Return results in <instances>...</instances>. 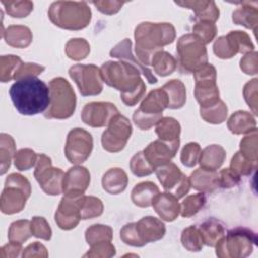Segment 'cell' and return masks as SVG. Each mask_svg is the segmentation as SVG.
Masks as SVG:
<instances>
[{
  "label": "cell",
  "mask_w": 258,
  "mask_h": 258,
  "mask_svg": "<svg viewBox=\"0 0 258 258\" xmlns=\"http://www.w3.org/2000/svg\"><path fill=\"white\" fill-rule=\"evenodd\" d=\"M103 81L121 92V100L126 106L136 105L144 96L146 86L140 78V71L133 64L120 60H109L100 68Z\"/></svg>",
  "instance_id": "obj_1"
},
{
  "label": "cell",
  "mask_w": 258,
  "mask_h": 258,
  "mask_svg": "<svg viewBox=\"0 0 258 258\" xmlns=\"http://www.w3.org/2000/svg\"><path fill=\"white\" fill-rule=\"evenodd\" d=\"M9 95L16 110L26 116L44 113L50 104L49 87L36 77L16 81L10 87Z\"/></svg>",
  "instance_id": "obj_2"
},
{
  "label": "cell",
  "mask_w": 258,
  "mask_h": 258,
  "mask_svg": "<svg viewBox=\"0 0 258 258\" xmlns=\"http://www.w3.org/2000/svg\"><path fill=\"white\" fill-rule=\"evenodd\" d=\"M135 52L137 59L145 67L150 66L151 58L163 46L175 39V28L168 22H141L134 31Z\"/></svg>",
  "instance_id": "obj_3"
},
{
  "label": "cell",
  "mask_w": 258,
  "mask_h": 258,
  "mask_svg": "<svg viewBox=\"0 0 258 258\" xmlns=\"http://www.w3.org/2000/svg\"><path fill=\"white\" fill-rule=\"evenodd\" d=\"M50 21L63 29L80 30L87 27L92 18V12L84 1H55L48 9Z\"/></svg>",
  "instance_id": "obj_4"
},
{
  "label": "cell",
  "mask_w": 258,
  "mask_h": 258,
  "mask_svg": "<svg viewBox=\"0 0 258 258\" xmlns=\"http://www.w3.org/2000/svg\"><path fill=\"white\" fill-rule=\"evenodd\" d=\"M50 104L44 112L48 119H67L70 118L76 109L77 98L71 84L63 78L52 79L49 84Z\"/></svg>",
  "instance_id": "obj_5"
},
{
  "label": "cell",
  "mask_w": 258,
  "mask_h": 258,
  "mask_svg": "<svg viewBox=\"0 0 258 258\" xmlns=\"http://www.w3.org/2000/svg\"><path fill=\"white\" fill-rule=\"evenodd\" d=\"M256 234L247 228L230 230L216 244V255L221 258H243L249 256L256 244Z\"/></svg>",
  "instance_id": "obj_6"
},
{
  "label": "cell",
  "mask_w": 258,
  "mask_h": 258,
  "mask_svg": "<svg viewBox=\"0 0 258 258\" xmlns=\"http://www.w3.org/2000/svg\"><path fill=\"white\" fill-rule=\"evenodd\" d=\"M177 64L184 74H190L208 62L206 44L194 33L180 36L176 44Z\"/></svg>",
  "instance_id": "obj_7"
},
{
  "label": "cell",
  "mask_w": 258,
  "mask_h": 258,
  "mask_svg": "<svg viewBox=\"0 0 258 258\" xmlns=\"http://www.w3.org/2000/svg\"><path fill=\"white\" fill-rule=\"evenodd\" d=\"M30 194L31 185L26 177L19 173L9 174L5 179V185L1 194V212L6 215L21 212Z\"/></svg>",
  "instance_id": "obj_8"
},
{
  "label": "cell",
  "mask_w": 258,
  "mask_h": 258,
  "mask_svg": "<svg viewBox=\"0 0 258 258\" xmlns=\"http://www.w3.org/2000/svg\"><path fill=\"white\" fill-rule=\"evenodd\" d=\"M168 106V99L162 88L152 90L133 113L134 124L141 130H148L162 118V112Z\"/></svg>",
  "instance_id": "obj_9"
},
{
  "label": "cell",
  "mask_w": 258,
  "mask_h": 258,
  "mask_svg": "<svg viewBox=\"0 0 258 258\" xmlns=\"http://www.w3.org/2000/svg\"><path fill=\"white\" fill-rule=\"evenodd\" d=\"M195 97L200 108L210 107L220 100L219 88L217 86V72L213 64L206 63L195 71Z\"/></svg>",
  "instance_id": "obj_10"
},
{
  "label": "cell",
  "mask_w": 258,
  "mask_h": 258,
  "mask_svg": "<svg viewBox=\"0 0 258 258\" xmlns=\"http://www.w3.org/2000/svg\"><path fill=\"white\" fill-rule=\"evenodd\" d=\"M64 172L60 168L52 167L51 159L45 154H37L34 169V177L42 190L49 196H57L62 192Z\"/></svg>",
  "instance_id": "obj_11"
},
{
  "label": "cell",
  "mask_w": 258,
  "mask_h": 258,
  "mask_svg": "<svg viewBox=\"0 0 258 258\" xmlns=\"http://www.w3.org/2000/svg\"><path fill=\"white\" fill-rule=\"evenodd\" d=\"M254 48L250 36L241 30L230 31L227 35L218 37L213 46L214 53L222 59L232 58L237 53H249Z\"/></svg>",
  "instance_id": "obj_12"
},
{
  "label": "cell",
  "mask_w": 258,
  "mask_h": 258,
  "mask_svg": "<svg viewBox=\"0 0 258 258\" xmlns=\"http://www.w3.org/2000/svg\"><path fill=\"white\" fill-rule=\"evenodd\" d=\"M70 77L77 84L82 96H95L103 91V78L100 69L93 64L78 63L70 68Z\"/></svg>",
  "instance_id": "obj_13"
},
{
  "label": "cell",
  "mask_w": 258,
  "mask_h": 258,
  "mask_svg": "<svg viewBox=\"0 0 258 258\" xmlns=\"http://www.w3.org/2000/svg\"><path fill=\"white\" fill-rule=\"evenodd\" d=\"M132 134V125L128 118L117 114L110 121L101 137L102 146L109 152L121 151Z\"/></svg>",
  "instance_id": "obj_14"
},
{
  "label": "cell",
  "mask_w": 258,
  "mask_h": 258,
  "mask_svg": "<svg viewBox=\"0 0 258 258\" xmlns=\"http://www.w3.org/2000/svg\"><path fill=\"white\" fill-rule=\"evenodd\" d=\"M154 171L165 191L173 195L178 200L189 191L190 183L188 177L173 162L168 161L161 164Z\"/></svg>",
  "instance_id": "obj_15"
},
{
  "label": "cell",
  "mask_w": 258,
  "mask_h": 258,
  "mask_svg": "<svg viewBox=\"0 0 258 258\" xmlns=\"http://www.w3.org/2000/svg\"><path fill=\"white\" fill-rule=\"evenodd\" d=\"M93 150V137L83 128L72 129L64 145L67 159L73 164L83 163L88 159Z\"/></svg>",
  "instance_id": "obj_16"
},
{
  "label": "cell",
  "mask_w": 258,
  "mask_h": 258,
  "mask_svg": "<svg viewBox=\"0 0 258 258\" xmlns=\"http://www.w3.org/2000/svg\"><path fill=\"white\" fill-rule=\"evenodd\" d=\"M84 196L81 192L63 194L54 215L55 223L60 229L72 230L78 226L82 220L81 203Z\"/></svg>",
  "instance_id": "obj_17"
},
{
  "label": "cell",
  "mask_w": 258,
  "mask_h": 258,
  "mask_svg": "<svg viewBox=\"0 0 258 258\" xmlns=\"http://www.w3.org/2000/svg\"><path fill=\"white\" fill-rule=\"evenodd\" d=\"M119 114L116 106L109 102H91L84 106L82 121L91 127L108 126L114 116Z\"/></svg>",
  "instance_id": "obj_18"
},
{
  "label": "cell",
  "mask_w": 258,
  "mask_h": 258,
  "mask_svg": "<svg viewBox=\"0 0 258 258\" xmlns=\"http://www.w3.org/2000/svg\"><path fill=\"white\" fill-rule=\"evenodd\" d=\"M180 140L164 141L161 139L150 142L142 151L145 158L154 168L170 161L177 152Z\"/></svg>",
  "instance_id": "obj_19"
},
{
  "label": "cell",
  "mask_w": 258,
  "mask_h": 258,
  "mask_svg": "<svg viewBox=\"0 0 258 258\" xmlns=\"http://www.w3.org/2000/svg\"><path fill=\"white\" fill-rule=\"evenodd\" d=\"M110 55L112 57H116L119 58L120 60L129 62L131 64H133L134 67H136L140 73H142L145 78L147 79L148 83L150 84H155L157 83V79L153 76L152 72L150 69H148L147 67L143 66L132 53V42L129 38H125L122 41H120L119 43H117L110 51Z\"/></svg>",
  "instance_id": "obj_20"
},
{
  "label": "cell",
  "mask_w": 258,
  "mask_h": 258,
  "mask_svg": "<svg viewBox=\"0 0 258 258\" xmlns=\"http://www.w3.org/2000/svg\"><path fill=\"white\" fill-rule=\"evenodd\" d=\"M90 172L81 165L69 168L64 173L62 181V192H81L84 194L90 184Z\"/></svg>",
  "instance_id": "obj_21"
},
{
  "label": "cell",
  "mask_w": 258,
  "mask_h": 258,
  "mask_svg": "<svg viewBox=\"0 0 258 258\" xmlns=\"http://www.w3.org/2000/svg\"><path fill=\"white\" fill-rule=\"evenodd\" d=\"M136 230L144 245L162 239L166 231L163 222L152 216L143 217L136 222Z\"/></svg>",
  "instance_id": "obj_22"
},
{
  "label": "cell",
  "mask_w": 258,
  "mask_h": 258,
  "mask_svg": "<svg viewBox=\"0 0 258 258\" xmlns=\"http://www.w3.org/2000/svg\"><path fill=\"white\" fill-rule=\"evenodd\" d=\"M152 207L157 215L166 222L174 221L180 214V204L173 195L164 191L159 192L153 199Z\"/></svg>",
  "instance_id": "obj_23"
},
{
  "label": "cell",
  "mask_w": 258,
  "mask_h": 258,
  "mask_svg": "<svg viewBox=\"0 0 258 258\" xmlns=\"http://www.w3.org/2000/svg\"><path fill=\"white\" fill-rule=\"evenodd\" d=\"M190 186L201 192H212L219 186V173L203 167L196 169L188 177Z\"/></svg>",
  "instance_id": "obj_24"
},
{
  "label": "cell",
  "mask_w": 258,
  "mask_h": 258,
  "mask_svg": "<svg viewBox=\"0 0 258 258\" xmlns=\"http://www.w3.org/2000/svg\"><path fill=\"white\" fill-rule=\"evenodd\" d=\"M175 4L191 9L197 21L216 22L220 15V10L214 1H176Z\"/></svg>",
  "instance_id": "obj_25"
},
{
  "label": "cell",
  "mask_w": 258,
  "mask_h": 258,
  "mask_svg": "<svg viewBox=\"0 0 258 258\" xmlns=\"http://www.w3.org/2000/svg\"><path fill=\"white\" fill-rule=\"evenodd\" d=\"M241 6L238 7L232 14L234 23L243 25L246 28L252 29L256 33V27L258 25V9L257 2H240Z\"/></svg>",
  "instance_id": "obj_26"
},
{
  "label": "cell",
  "mask_w": 258,
  "mask_h": 258,
  "mask_svg": "<svg viewBox=\"0 0 258 258\" xmlns=\"http://www.w3.org/2000/svg\"><path fill=\"white\" fill-rule=\"evenodd\" d=\"M226 159V150L218 144L206 146L200 153L199 163L201 167L209 170H217Z\"/></svg>",
  "instance_id": "obj_27"
},
{
  "label": "cell",
  "mask_w": 258,
  "mask_h": 258,
  "mask_svg": "<svg viewBox=\"0 0 258 258\" xmlns=\"http://www.w3.org/2000/svg\"><path fill=\"white\" fill-rule=\"evenodd\" d=\"M128 184L127 173L119 167L110 168L102 177L103 188L111 195H118L125 190Z\"/></svg>",
  "instance_id": "obj_28"
},
{
  "label": "cell",
  "mask_w": 258,
  "mask_h": 258,
  "mask_svg": "<svg viewBox=\"0 0 258 258\" xmlns=\"http://www.w3.org/2000/svg\"><path fill=\"white\" fill-rule=\"evenodd\" d=\"M2 37L5 42L16 48H25L32 41L31 30L24 25H9L2 32Z\"/></svg>",
  "instance_id": "obj_29"
},
{
  "label": "cell",
  "mask_w": 258,
  "mask_h": 258,
  "mask_svg": "<svg viewBox=\"0 0 258 258\" xmlns=\"http://www.w3.org/2000/svg\"><path fill=\"white\" fill-rule=\"evenodd\" d=\"M159 194L158 186L151 181H142L137 183L131 191V200L133 204L140 208H148L152 206L153 199Z\"/></svg>",
  "instance_id": "obj_30"
},
{
  "label": "cell",
  "mask_w": 258,
  "mask_h": 258,
  "mask_svg": "<svg viewBox=\"0 0 258 258\" xmlns=\"http://www.w3.org/2000/svg\"><path fill=\"white\" fill-rule=\"evenodd\" d=\"M203 236L204 244L210 247H215L216 244L226 235L224 225L215 218H210L202 223L199 227Z\"/></svg>",
  "instance_id": "obj_31"
},
{
  "label": "cell",
  "mask_w": 258,
  "mask_h": 258,
  "mask_svg": "<svg viewBox=\"0 0 258 258\" xmlns=\"http://www.w3.org/2000/svg\"><path fill=\"white\" fill-rule=\"evenodd\" d=\"M168 99V106L169 109H180L183 107L186 101V90L184 84L177 79H173L165 83L161 87Z\"/></svg>",
  "instance_id": "obj_32"
},
{
  "label": "cell",
  "mask_w": 258,
  "mask_h": 258,
  "mask_svg": "<svg viewBox=\"0 0 258 258\" xmlns=\"http://www.w3.org/2000/svg\"><path fill=\"white\" fill-rule=\"evenodd\" d=\"M227 125L233 134H245L257 129L255 118L247 111H237L232 114Z\"/></svg>",
  "instance_id": "obj_33"
},
{
  "label": "cell",
  "mask_w": 258,
  "mask_h": 258,
  "mask_svg": "<svg viewBox=\"0 0 258 258\" xmlns=\"http://www.w3.org/2000/svg\"><path fill=\"white\" fill-rule=\"evenodd\" d=\"M180 124L172 117H162L155 125V132L164 141L179 140Z\"/></svg>",
  "instance_id": "obj_34"
},
{
  "label": "cell",
  "mask_w": 258,
  "mask_h": 258,
  "mask_svg": "<svg viewBox=\"0 0 258 258\" xmlns=\"http://www.w3.org/2000/svg\"><path fill=\"white\" fill-rule=\"evenodd\" d=\"M150 64L153 67V70L157 75L160 77H166L176 70L177 61L169 52L160 50L154 53Z\"/></svg>",
  "instance_id": "obj_35"
},
{
  "label": "cell",
  "mask_w": 258,
  "mask_h": 258,
  "mask_svg": "<svg viewBox=\"0 0 258 258\" xmlns=\"http://www.w3.org/2000/svg\"><path fill=\"white\" fill-rule=\"evenodd\" d=\"M16 153L15 141L11 135L6 133L0 134V161H1V171L0 174L3 175L10 167L11 159L14 158Z\"/></svg>",
  "instance_id": "obj_36"
},
{
  "label": "cell",
  "mask_w": 258,
  "mask_h": 258,
  "mask_svg": "<svg viewBox=\"0 0 258 258\" xmlns=\"http://www.w3.org/2000/svg\"><path fill=\"white\" fill-rule=\"evenodd\" d=\"M200 114L201 117L208 123L221 124L227 118L228 108L222 100H219L216 104L210 107L200 108Z\"/></svg>",
  "instance_id": "obj_37"
},
{
  "label": "cell",
  "mask_w": 258,
  "mask_h": 258,
  "mask_svg": "<svg viewBox=\"0 0 258 258\" xmlns=\"http://www.w3.org/2000/svg\"><path fill=\"white\" fill-rule=\"evenodd\" d=\"M85 237L90 246L101 242H111L113 239V230L107 225L95 224L86 230Z\"/></svg>",
  "instance_id": "obj_38"
},
{
  "label": "cell",
  "mask_w": 258,
  "mask_h": 258,
  "mask_svg": "<svg viewBox=\"0 0 258 258\" xmlns=\"http://www.w3.org/2000/svg\"><path fill=\"white\" fill-rule=\"evenodd\" d=\"M180 240L182 246L190 252H199L205 245L201 231L196 226L185 228L181 233Z\"/></svg>",
  "instance_id": "obj_39"
},
{
  "label": "cell",
  "mask_w": 258,
  "mask_h": 258,
  "mask_svg": "<svg viewBox=\"0 0 258 258\" xmlns=\"http://www.w3.org/2000/svg\"><path fill=\"white\" fill-rule=\"evenodd\" d=\"M22 60L16 55H2L0 57V81L6 83L14 79L16 72L22 64Z\"/></svg>",
  "instance_id": "obj_40"
},
{
  "label": "cell",
  "mask_w": 258,
  "mask_h": 258,
  "mask_svg": "<svg viewBox=\"0 0 258 258\" xmlns=\"http://www.w3.org/2000/svg\"><path fill=\"white\" fill-rule=\"evenodd\" d=\"M32 235L30 221L28 220H18L13 222L8 230V240L10 242H15L22 244L27 241Z\"/></svg>",
  "instance_id": "obj_41"
},
{
  "label": "cell",
  "mask_w": 258,
  "mask_h": 258,
  "mask_svg": "<svg viewBox=\"0 0 258 258\" xmlns=\"http://www.w3.org/2000/svg\"><path fill=\"white\" fill-rule=\"evenodd\" d=\"M104 211V205L99 198L93 196H84L81 203L82 220L93 219L101 216Z\"/></svg>",
  "instance_id": "obj_42"
},
{
  "label": "cell",
  "mask_w": 258,
  "mask_h": 258,
  "mask_svg": "<svg viewBox=\"0 0 258 258\" xmlns=\"http://www.w3.org/2000/svg\"><path fill=\"white\" fill-rule=\"evenodd\" d=\"M67 55L74 60H82L90 53V44L85 38H72L66 44Z\"/></svg>",
  "instance_id": "obj_43"
},
{
  "label": "cell",
  "mask_w": 258,
  "mask_h": 258,
  "mask_svg": "<svg viewBox=\"0 0 258 258\" xmlns=\"http://www.w3.org/2000/svg\"><path fill=\"white\" fill-rule=\"evenodd\" d=\"M206 204V196L204 192L187 196L180 204V215L183 218L195 216Z\"/></svg>",
  "instance_id": "obj_44"
},
{
  "label": "cell",
  "mask_w": 258,
  "mask_h": 258,
  "mask_svg": "<svg viewBox=\"0 0 258 258\" xmlns=\"http://www.w3.org/2000/svg\"><path fill=\"white\" fill-rule=\"evenodd\" d=\"M256 168L257 162L247 159L240 151L236 152L230 163V169L239 176L250 175L256 170Z\"/></svg>",
  "instance_id": "obj_45"
},
{
  "label": "cell",
  "mask_w": 258,
  "mask_h": 258,
  "mask_svg": "<svg viewBox=\"0 0 258 258\" xmlns=\"http://www.w3.org/2000/svg\"><path fill=\"white\" fill-rule=\"evenodd\" d=\"M257 129L247 133V135L240 142V152L249 160L257 162L258 149H257Z\"/></svg>",
  "instance_id": "obj_46"
},
{
  "label": "cell",
  "mask_w": 258,
  "mask_h": 258,
  "mask_svg": "<svg viewBox=\"0 0 258 258\" xmlns=\"http://www.w3.org/2000/svg\"><path fill=\"white\" fill-rule=\"evenodd\" d=\"M1 3L4 5L6 13L11 17L22 18L26 17L33 9V2L31 1H4Z\"/></svg>",
  "instance_id": "obj_47"
},
{
  "label": "cell",
  "mask_w": 258,
  "mask_h": 258,
  "mask_svg": "<svg viewBox=\"0 0 258 258\" xmlns=\"http://www.w3.org/2000/svg\"><path fill=\"white\" fill-rule=\"evenodd\" d=\"M37 154L30 148H21L19 149L13 158L15 167L20 170H28L33 167L36 163Z\"/></svg>",
  "instance_id": "obj_48"
},
{
  "label": "cell",
  "mask_w": 258,
  "mask_h": 258,
  "mask_svg": "<svg viewBox=\"0 0 258 258\" xmlns=\"http://www.w3.org/2000/svg\"><path fill=\"white\" fill-rule=\"evenodd\" d=\"M217 26L211 21H197L192 26V33L197 35L205 44L210 43L217 34Z\"/></svg>",
  "instance_id": "obj_49"
},
{
  "label": "cell",
  "mask_w": 258,
  "mask_h": 258,
  "mask_svg": "<svg viewBox=\"0 0 258 258\" xmlns=\"http://www.w3.org/2000/svg\"><path fill=\"white\" fill-rule=\"evenodd\" d=\"M130 169L132 173L138 177L149 175L154 171V168L145 158L143 151H138L132 156L130 160Z\"/></svg>",
  "instance_id": "obj_50"
},
{
  "label": "cell",
  "mask_w": 258,
  "mask_h": 258,
  "mask_svg": "<svg viewBox=\"0 0 258 258\" xmlns=\"http://www.w3.org/2000/svg\"><path fill=\"white\" fill-rule=\"evenodd\" d=\"M201 146L197 142H189L185 144L180 153V161L186 167H194L200 157Z\"/></svg>",
  "instance_id": "obj_51"
},
{
  "label": "cell",
  "mask_w": 258,
  "mask_h": 258,
  "mask_svg": "<svg viewBox=\"0 0 258 258\" xmlns=\"http://www.w3.org/2000/svg\"><path fill=\"white\" fill-rule=\"evenodd\" d=\"M30 226H31V232L32 236L48 241L51 238V228L49 227V224L43 217H33L32 220L30 221Z\"/></svg>",
  "instance_id": "obj_52"
},
{
  "label": "cell",
  "mask_w": 258,
  "mask_h": 258,
  "mask_svg": "<svg viewBox=\"0 0 258 258\" xmlns=\"http://www.w3.org/2000/svg\"><path fill=\"white\" fill-rule=\"evenodd\" d=\"M120 238L126 245L133 246V247L144 246V244L142 243L137 233L136 223H128L124 225L120 231Z\"/></svg>",
  "instance_id": "obj_53"
},
{
  "label": "cell",
  "mask_w": 258,
  "mask_h": 258,
  "mask_svg": "<svg viewBox=\"0 0 258 258\" xmlns=\"http://www.w3.org/2000/svg\"><path fill=\"white\" fill-rule=\"evenodd\" d=\"M116 254L114 245L111 242H101L91 246L90 251H88L84 257H102L108 258Z\"/></svg>",
  "instance_id": "obj_54"
},
{
  "label": "cell",
  "mask_w": 258,
  "mask_h": 258,
  "mask_svg": "<svg viewBox=\"0 0 258 258\" xmlns=\"http://www.w3.org/2000/svg\"><path fill=\"white\" fill-rule=\"evenodd\" d=\"M257 79H253L249 81L243 90L244 99L248 106L253 111L254 115H257Z\"/></svg>",
  "instance_id": "obj_55"
},
{
  "label": "cell",
  "mask_w": 258,
  "mask_h": 258,
  "mask_svg": "<svg viewBox=\"0 0 258 258\" xmlns=\"http://www.w3.org/2000/svg\"><path fill=\"white\" fill-rule=\"evenodd\" d=\"M44 67L34 62H23L15 74L14 80L18 81L27 77H36L44 71Z\"/></svg>",
  "instance_id": "obj_56"
},
{
  "label": "cell",
  "mask_w": 258,
  "mask_h": 258,
  "mask_svg": "<svg viewBox=\"0 0 258 258\" xmlns=\"http://www.w3.org/2000/svg\"><path fill=\"white\" fill-rule=\"evenodd\" d=\"M240 68L247 75H256L258 72L257 52L254 50L246 53L240 60Z\"/></svg>",
  "instance_id": "obj_57"
},
{
  "label": "cell",
  "mask_w": 258,
  "mask_h": 258,
  "mask_svg": "<svg viewBox=\"0 0 258 258\" xmlns=\"http://www.w3.org/2000/svg\"><path fill=\"white\" fill-rule=\"evenodd\" d=\"M240 182V176L230 168H224L219 172V186L231 188Z\"/></svg>",
  "instance_id": "obj_58"
},
{
  "label": "cell",
  "mask_w": 258,
  "mask_h": 258,
  "mask_svg": "<svg viewBox=\"0 0 258 258\" xmlns=\"http://www.w3.org/2000/svg\"><path fill=\"white\" fill-rule=\"evenodd\" d=\"M93 5H95L99 11H101L104 14H115L117 13L121 7L125 4L123 1H115V0H105V1H93Z\"/></svg>",
  "instance_id": "obj_59"
},
{
  "label": "cell",
  "mask_w": 258,
  "mask_h": 258,
  "mask_svg": "<svg viewBox=\"0 0 258 258\" xmlns=\"http://www.w3.org/2000/svg\"><path fill=\"white\" fill-rule=\"evenodd\" d=\"M21 256L24 257H47L48 252L44 245H42L39 242H33L29 244L25 249H23V252Z\"/></svg>",
  "instance_id": "obj_60"
},
{
  "label": "cell",
  "mask_w": 258,
  "mask_h": 258,
  "mask_svg": "<svg viewBox=\"0 0 258 258\" xmlns=\"http://www.w3.org/2000/svg\"><path fill=\"white\" fill-rule=\"evenodd\" d=\"M0 250L1 258H15L20 255V252L23 249L21 247V244L9 241V243L4 245Z\"/></svg>",
  "instance_id": "obj_61"
}]
</instances>
